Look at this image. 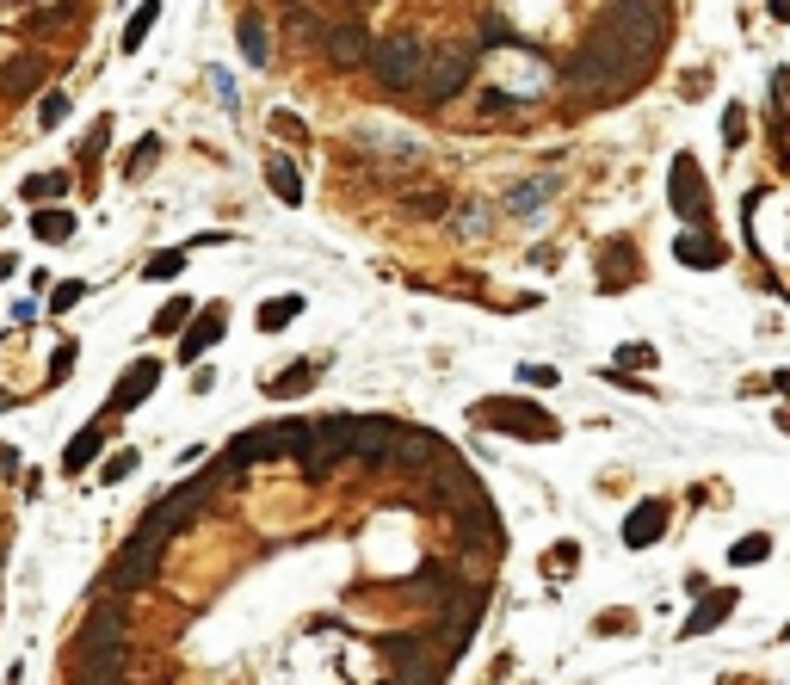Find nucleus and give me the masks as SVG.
I'll return each mask as SVG.
<instances>
[{"label":"nucleus","instance_id":"nucleus-25","mask_svg":"<svg viewBox=\"0 0 790 685\" xmlns=\"http://www.w3.org/2000/svg\"><path fill=\"white\" fill-rule=\"evenodd\" d=\"M556 186H562V179H550V173H544V179H525V186H513V192H507V210H513V216H525V210H537V204H550V198H556Z\"/></svg>","mask_w":790,"mask_h":685},{"label":"nucleus","instance_id":"nucleus-46","mask_svg":"<svg viewBox=\"0 0 790 685\" xmlns=\"http://www.w3.org/2000/svg\"><path fill=\"white\" fill-rule=\"evenodd\" d=\"M0 562H7V550H0Z\"/></svg>","mask_w":790,"mask_h":685},{"label":"nucleus","instance_id":"nucleus-3","mask_svg":"<svg viewBox=\"0 0 790 685\" xmlns=\"http://www.w3.org/2000/svg\"><path fill=\"white\" fill-rule=\"evenodd\" d=\"M426 68H433V44L420 31H383L377 50H371V81L383 93H420Z\"/></svg>","mask_w":790,"mask_h":685},{"label":"nucleus","instance_id":"nucleus-26","mask_svg":"<svg viewBox=\"0 0 790 685\" xmlns=\"http://www.w3.org/2000/svg\"><path fill=\"white\" fill-rule=\"evenodd\" d=\"M31 235L50 241V247H62L68 235H75V216H68V210H38V216H31Z\"/></svg>","mask_w":790,"mask_h":685},{"label":"nucleus","instance_id":"nucleus-34","mask_svg":"<svg viewBox=\"0 0 790 685\" xmlns=\"http://www.w3.org/2000/svg\"><path fill=\"white\" fill-rule=\"evenodd\" d=\"M179 266H186V247H167V254H155V260H149V278H155V284H167Z\"/></svg>","mask_w":790,"mask_h":685},{"label":"nucleus","instance_id":"nucleus-28","mask_svg":"<svg viewBox=\"0 0 790 685\" xmlns=\"http://www.w3.org/2000/svg\"><path fill=\"white\" fill-rule=\"evenodd\" d=\"M297 315H303V297H297V291H291V297H266V303H260V328L278 334L284 321H297Z\"/></svg>","mask_w":790,"mask_h":685},{"label":"nucleus","instance_id":"nucleus-1","mask_svg":"<svg viewBox=\"0 0 790 685\" xmlns=\"http://www.w3.org/2000/svg\"><path fill=\"white\" fill-rule=\"evenodd\" d=\"M562 81H568V93L581 99V105H612V99H624V93H636V81H642V68H630L605 38H593V44H581L568 62H562Z\"/></svg>","mask_w":790,"mask_h":685},{"label":"nucleus","instance_id":"nucleus-22","mask_svg":"<svg viewBox=\"0 0 790 685\" xmlns=\"http://www.w3.org/2000/svg\"><path fill=\"white\" fill-rule=\"evenodd\" d=\"M99 445H105V426H99V420H93V426H81L75 439H68V451H62V470H68V476H81L87 463L99 457Z\"/></svg>","mask_w":790,"mask_h":685},{"label":"nucleus","instance_id":"nucleus-6","mask_svg":"<svg viewBox=\"0 0 790 685\" xmlns=\"http://www.w3.org/2000/svg\"><path fill=\"white\" fill-rule=\"evenodd\" d=\"M315 445V420H272V426H260V432H241V439L229 445V457L241 463H278V457H303Z\"/></svg>","mask_w":790,"mask_h":685},{"label":"nucleus","instance_id":"nucleus-7","mask_svg":"<svg viewBox=\"0 0 790 685\" xmlns=\"http://www.w3.org/2000/svg\"><path fill=\"white\" fill-rule=\"evenodd\" d=\"M470 420H482V426H494V432H513V439H556V414H544V408H531V402H519V395H488V402H476L470 408Z\"/></svg>","mask_w":790,"mask_h":685},{"label":"nucleus","instance_id":"nucleus-31","mask_svg":"<svg viewBox=\"0 0 790 685\" xmlns=\"http://www.w3.org/2000/svg\"><path fill=\"white\" fill-rule=\"evenodd\" d=\"M179 321H192V297H167L161 315H155V328L149 334H179Z\"/></svg>","mask_w":790,"mask_h":685},{"label":"nucleus","instance_id":"nucleus-18","mask_svg":"<svg viewBox=\"0 0 790 685\" xmlns=\"http://www.w3.org/2000/svg\"><path fill=\"white\" fill-rule=\"evenodd\" d=\"M457 531L470 537V544H482V550H500V513L488 507L482 494H476V500H463V513H457Z\"/></svg>","mask_w":790,"mask_h":685},{"label":"nucleus","instance_id":"nucleus-21","mask_svg":"<svg viewBox=\"0 0 790 685\" xmlns=\"http://www.w3.org/2000/svg\"><path fill=\"white\" fill-rule=\"evenodd\" d=\"M266 186H272L278 204H303V173H297L291 155H272V161H266Z\"/></svg>","mask_w":790,"mask_h":685},{"label":"nucleus","instance_id":"nucleus-45","mask_svg":"<svg viewBox=\"0 0 790 685\" xmlns=\"http://www.w3.org/2000/svg\"><path fill=\"white\" fill-rule=\"evenodd\" d=\"M13 272H19V260H13V254H0V278H13Z\"/></svg>","mask_w":790,"mask_h":685},{"label":"nucleus","instance_id":"nucleus-14","mask_svg":"<svg viewBox=\"0 0 790 685\" xmlns=\"http://www.w3.org/2000/svg\"><path fill=\"white\" fill-rule=\"evenodd\" d=\"M667 198H673V210L686 216V223H704V179H698V161H692V155H679V161H673Z\"/></svg>","mask_w":790,"mask_h":685},{"label":"nucleus","instance_id":"nucleus-23","mask_svg":"<svg viewBox=\"0 0 790 685\" xmlns=\"http://www.w3.org/2000/svg\"><path fill=\"white\" fill-rule=\"evenodd\" d=\"M309 383H315V365L297 358V365H284L278 377H266V395H272V402H291V395H303Z\"/></svg>","mask_w":790,"mask_h":685},{"label":"nucleus","instance_id":"nucleus-10","mask_svg":"<svg viewBox=\"0 0 790 685\" xmlns=\"http://www.w3.org/2000/svg\"><path fill=\"white\" fill-rule=\"evenodd\" d=\"M371 50H377V38L365 31L358 13H334L328 31H321V56H328L334 68H371Z\"/></svg>","mask_w":790,"mask_h":685},{"label":"nucleus","instance_id":"nucleus-37","mask_svg":"<svg viewBox=\"0 0 790 685\" xmlns=\"http://www.w3.org/2000/svg\"><path fill=\"white\" fill-rule=\"evenodd\" d=\"M155 155H161V142H155V136H142V142H136V149L124 155V173H142V167H149Z\"/></svg>","mask_w":790,"mask_h":685},{"label":"nucleus","instance_id":"nucleus-43","mask_svg":"<svg viewBox=\"0 0 790 685\" xmlns=\"http://www.w3.org/2000/svg\"><path fill=\"white\" fill-rule=\"evenodd\" d=\"M618 365H655V352H649V346H624Z\"/></svg>","mask_w":790,"mask_h":685},{"label":"nucleus","instance_id":"nucleus-2","mask_svg":"<svg viewBox=\"0 0 790 685\" xmlns=\"http://www.w3.org/2000/svg\"><path fill=\"white\" fill-rule=\"evenodd\" d=\"M667 25H673L667 7H605V13H599V38L612 44L630 68H642V75H649L655 56L667 50Z\"/></svg>","mask_w":790,"mask_h":685},{"label":"nucleus","instance_id":"nucleus-42","mask_svg":"<svg viewBox=\"0 0 790 685\" xmlns=\"http://www.w3.org/2000/svg\"><path fill=\"white\" fill-rule=\"evenodd\" d=\"M519 377H525L531 389H550V383H556V371H550V365H519Z\"/></svg>","mask_w":790,"mask_h":685},{"label":"nucleus","instance_id":"nucleus-9","mask_svg":"<svg viewBox=\"0 0 790 685\" xmlns=\"http://www.w3.org/2000/svg\"><path fill=\"white\" fill-rule=\"evenodd\" d=\"M155 574H161V544H149V537H130V544L112 556V568H105V593H136V587H149L155 581Z\"/></svg>","mask_w":790,"mask_h":685},{"label":"nucleus","instance_id":"nucleus-36","mask_svg":"<svg viewBox=\"0 0 790 685\" xmlns=\"http://www.w3.org/2000/svg\"><path fill=\"white\" fill-rule=\"evenodd\" d=\"M124 476H136V451H112L99 470V482H124Z\"/></svg>","mask_w":790,"mask_h":685},{"label":"nucleus","instance_id":"nucleus-4","mask_svg":"<svg viewBox=\"0 0 790 685\" xmlns=\"http://www.w3.org/2000/svg\"><path fill=\"white\" fill-rule=\"evenodd\" d=\"M223 482L217 476H198V482H179L173 494H161L155 500V507L149 513H142V537H149V544H167V537H179V531H186V525H198V513L210 507V494H217Z\"/></svg>","mask_w":790,"mask_h":685},{"label":"nucleus","instance_id":"nucleus-33","mask_svg":"<svg viewBox=\"0 0 790 685\" xmlns=\"http://www.w3.org/2000/svg\"><path fill=\"white\" fill-rule=\"evenodd\" d=\"M81 297H87V278H62L56 291H50V315H68V309H75Z\"/></svg>","mask_w":790,"mask_h":685},{"label":"nucleus","instance_id":"nucleus-20","mask_svg":"<svg viewBox=\"0 0 790 685\" xmlns=\"http://www.w3.org/2000/svg\"><path fill=\"white\" fill-rule=\"evenodd\" d=\"M735 605H741V593H735V587H723V593H710V599H704V605L692 611V618H686V624H679V636H710V630H716V624H723V618H729V611H735Z\"/></svg>","mask_w":790,"mask_h":685},{"label":"nucleus","instance_id":"nucleus-35","mask_svg":"<svg viewBox=\"0 0 790 685\" xmlns=\"http://www.w3.org/2000/svg\"><path fill=\"white\" fill-rule=\"evenodd\" d=\"M75 358H81V346H75V340H62V346H56V358H50V383H68Z\"/></svg>","mask_w":790,"mask_h":685},{"label":"nucleus","instance_id":"nucleus-24","mask_svg":"<svg viewBox=\"0 0 790 685\" xmlns=\"http://www.w3.org/2000/svg\"><path fill=\"white\" fill-rule=\"evenodd\" d=\"M673 254L686 260V266H723V260H729V247H723V241H710V235H679Z\"/></svg>","mask_w":790,"mask_h":685},{"label":"nucleus","instance_id":"nucleus-47","mask_svg":"<svg viewBox=\"0 0 790 685\" xmlns=\"http://www.w3.org/2000/svg\"><path fill=\"white\" fill-rule=\"evenodd\" d=\"M784 636H790V624H784Z\"/></svg>","mask_w":790,"mask_h":685},{"label":"nucleus","instance_id":"nucleus-29","mask_svg":"<svg viewBox=\"0 0 790 685\" xmlns=\"http://www.w3.org/2000/svg\"><path fill=\"white\" fill-rule=\"evenodd\" d=\"M235 38H241V56L247 62H266V25H260V13H241V31H235Z\"/></svg>","mask_w":790,"mask_h":685},{"label":"nucleus","instance_id":"nucleus-17","mask_svg":"<svg viewBox=\"0 0 790 685\" xmlns=\"http://www.w3.org/2000/svg\"><path fill=\"white\" fill-rule=\"evenodd\" d=\"M223 321H229V303H204L198 328H186V340H179V358H186V365H198V358L223 340Z\"/></svg>","mask_w":790,"mask_h":685},{"label":"nucleus","instance_id":"nucleus-5","mask_svg":"<svg viewBox=\"0 0 790 685\" xmlns=\"http://www.w3.org/2000/svg\"><path fill=\"white\" fill-rule=\"evenodd\" d=\"M377 655L389 661V685H445L451 655H439L433 636H377Z\"/></svg>","mask_w":790,"mask_h":685},{"label":"nucleus","instance_id":"nucleus-40","mask_svg":"<svg viewBox=\"0 0 790 685\" xmlns=\"http://www.w3.org/2000/svg\"><path fill=\"white\" fill-rule=\"evenodd\" d=\"M457 229H463V235H482V229H488V210H482V204H463V210H457Z\"/></svg>","mask_w":790,"mask_h":685},{"label":"nucleus","instance_id":"nucleus-11","mask_svg":"<svg viewBox=\"0 0 790 685\" xmlns=\"http://www.w3.org/2000/svg\"><path fill=\"white\" fill-rule=\"evenodd\" d=\"M476 624H482V587H470V593H463L457 605H445V611H439V624H433V648L457 661L463 648H470Z\"/></svg>","mask_w":790,"mask_h":685},{"label":"nucleus","instance_id":"nucleus-41","mask_svg":"<svg viewBox=\"0 0 790 685\" xmlns=\"http://www.w3.org/2000/svg\"><path fill=\"white\" fill-rule=\"evenodd\" d=\"M272 136H297V142H303V118H291V112H272Z\"/></svg>","mask_w":790,"mask_h":685},{"label":"nucleus","instance_id":"nucleus-32","mask_svg":"<svg viewBox=\"0 0 790 685\" xmlns=\"http://www.w3.org/2000/svg\"><path fill=\"white\" fill-rule=\"evenodd\" d=\"M155 19H161L155 0H149V7H136V13H130V31H124V50H142V38L155 31Z\"/></svg>","mask_w":790,"mask_h":685},{"label":"nucleus","instance_id":"nucleus-44","mask_svg":"<svg viewBox=\"0 0 790 685\" xmlns=\"http://www.w3.org/2000/svg\"><path fill=\"white\" fill-rule=\"evenodd\" d=\"M192 389H198V395H210V389H217V371H210V365H198V377H192Z\"/></svg>","mask_w":790,"mask_h":685},{"label":"nucleus","instance_id":"nucleus-16","mask_svg":"<svg viewBox=\"0 0 790 685\" xmlns=\"http://www.w3.org/2000/svg\"><path fill=\"white\" fill-rule=\"evenodd\" d=\"M389 457L402 463V470H426V463L445 457V439H439V432H426V426H402V439H395Z\"/></svg>","mask_w":790,"mask_h":685},{"label":"nucleus","instance_id":"nucleus-38","mask_svg":"<svg viewBox=\"0 0 790 685\" xmlns=\"http://www.w3.org/2000/svg\"><path fill=\"white\" fill-rule=\"evenodd\" d=\"M38 118H44V130L62 124V118H68V93H44V99H38Z\"/></svg>","mask_w":790,"mask_h":685},{"label":"nucleus","instance_id":"nucleus-39","mask_svg":"<svg viewBox=\"0 0 790 685\" xmlns=\"http://www.w3.org/2000/svg\"><path fill=\"white\" fill-rule=\"evenodd\" d=\"M723 136H729V149H741V142H747V112H741V105H729V112H723Z\"/></svg>","mask_w":790,"mask_h":685},{"label":"nucleus","instance_id":"nucleus-19","mask_svg":"<svg viewBox=\"0 0 790 685\" xmlns=\"http://www.w3.org/2000/svg\"><path fill=\"white\" fill-rule=\"evenodd\" d=\"M661 531H667V500H642V507L624 519V544L649 550V544H661Z\"/></svg>","mask_w":790,"mask_h":685},{"label":"nucleus","instance_id":"nucleus-8","mask_svg":"<svg viewBox=\"0 0 790 685\" xmlns=\"http://www.w3.org/2000/svg\"><path fill=\"white\" fill-rule=\"evenodd\" d=\"M476 62H482V44H439L433 50V68H426V87H420V99L426 105H451L463 87L476 81Z\"/></svg>","mask_w":790,"mask_h":685},{"label":"nucleus","instance_id":"nucleus-15","mask_svg":"<svg viewBox=\"0 0 790 685\" xmlns=\"http://www.w3.org/2000/svg\"><path fill=\"white\" fill-rule=\"evenodd\" d=\"M155 383H161V365L155 358H136V365L124 371V383L112 389V414H130V408H142L155 395Z\"/></svg>","mask_w":790,"mask_h":685},{"label":"nucleus","instance_id":"nucleus-13","mask_svg":"<svg viewBox=\"0 0 790 685\" xmlns=\"http://www.w3.org/2000/svg\"><path fill=\"white\" fill-rule=\"evenodd\" d=\"M402 593H408V599H439V611H445V605H457L470 587L457 581V568H445V562H420V574H414V581H402Z\"/></svg>","mask_w":790,"mask_h":685},{"label":"nucleus","instance_id":"nucleus-30","mask_svg":"<svg viewBox=\"0 0 790 685\" xmlns=\"http://www.w3.org/2000/svg\"><path fill=\"white\" fill-rule=\"evenodd\" d=\"M25 198H31V204L68 198V173H31V179H25Z\"/></svg>","mask_w":790,"mask_h":685},{"label":"nucleus","instance_id":"nucleus-12","mask_svg":"<svg viewBox=\"0 0 790 685\" xmlns=\"http://www.w3.org/2000/svg\"><path fill=\"white\" fill-rule=\"evenodd\" d=\"M50 75V56L44 50H19L7 68H0V99H31Z\"/></svg>","mask_w":790,"mask_h":685},{"label":"nucleus","instance_id":"nucleus-27","mask_svg":"<svg viewBox=\"0 0 790 685\" xmlns=\"http://www.w3.org/2000/svg\"><path fill=\"white\" fill-rule=\"evenodd\" d=\"M772 556V537L766 531H747V537H735L729 544V568H753V562H766Z\"/></svg>","mask_w":790,"mask_h":685}]
</instances>
